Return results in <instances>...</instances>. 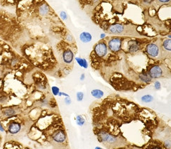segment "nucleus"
I'll return each mask as SVG.
<instances>
[{
    "label": "nucleus",
    "mask_w": 171,
    "mask_h": 149,
    "mask_svg": "<svg viewBox=\"0 0 171 149\" xmlns=\"http://www.w3.org/2000/svg\"><path fill=\"white\" fill-rule=\"evenodd\" d=\"M108 52L107 45L105 41H101L97 44L95 45L94 48V53L97 57L99 58H103L107 56Z\"/></svg>",
    "instance_id": "obj_1"
},
{
    "label": "nucleus",
    "mask_w": 171,
    "mask_h": 149,
    "mask_svg": "<svg viewBox=\"0 0 171 149\" xmlns=\"http://www.w3.org/2000/svg\"><path fill=\"white\" fill-rule=\"evenodd\" d=\"M123 39L119 37H115L109 40L108 42V48L112 53H117L121 50Z\"/></svg>",
    "instance_id": "obj_2"
},
{
    "label": "nucleus",
    "mask_w": 171,
    "mask_h": 149,
    "mask_svg": "<svg viewBox=\"0 0 171 149\" xmlns=\"http://www.w3.org/2000/svg\"><path fill=\"white\" fill-rule=\"evenodd\" d=\"M146 71L152 79L159 78V77H162V75H163V70L158 65H152Z\"/></svg>",
    "instance_id": "obj_3"
},
{
    "label": "nucleus",
    "mask_w": 171,
    "mask_h": 149,
    "mask_svg": "<svg viewBox=\"0 0 171 149\" xmlns=\"http://www.w3.org/2000/svg\"><path fill=\"white\" fill-rule=\"evenodd\" d=\"M146 52L150 57L156 58L159 54V48L156 44L151 43L146 46Z\"/></svg>",
    "instance_id": "obj_4"
},
{
    "label": "nucleus",
    "mask_w": 171,
    "mask_h": 149,
    "mask_svg": "<svg viewBox=\"0 0 171 149\" xmlns=\"http://www.w3.org/2000/svg\"><path fill=\"white\" fill-rule=\"evenodd\" d=\"M125 31V26L119 23H116L112 25L108 29V33L110 34H114V35H119L122 34Z\"/></svg>",
    "instance_id": "obj_5"
},
{
    "label": "nucleus",
    "mask_w": 171,
    "mask_h": 149,
    "mask_svg": "<svg viewBox=\"0 0 171 149\" xmlns=\"http://www.w3.org/2000/svg\"><path fill=\"white\" fill-rule=\"evenodd\" d=\"M141 48V44L135 39H131L128 42L127 49L129 53H136L138 52Z\"/></svg>",
    "instance_id": "obj_6"
},
{
    "label": "nucleus",
    "mask_w": 171,
    "mask_h": 149,
    "mask_svg": "<svg viewBox=\"0 0 171 149\" xmlns=\"http://www.w3.org/2000/svg\"><path fill=\"white\" fill-rule=\"evenodd\" d=\"M74 53L71 49L67 48L62 53V60L65 63L70 64L73 61Z\"/></svg>",
    "instance_id": "obj_7"
},
{
    "label": "nucleus",
    "mask_w": 171,
    "mask_h": 149,
    "mask_svg": "<svg viewBox=\"0 0 171 149\" xmlns=\"http://www.w3.org/2000/svg\"><path fill=\"white\" fill-rule=\"evenodd\" d=\"M21 129V126L17 121H11L7 126V131L11 135H14L19 133Z\"/></svg>",
    "instance_id": "obj_8"
},
{
    "label": "nucleus",
    "mask_w": 171,
    "mask_h": 149,
    "mask_svg": "<svg viewBox=\"0 0 171 149\" xmlns=\"http://www.w3.org/2000/svg\"><path fill=\"white\" fill-rule=\"evenodd\" d=\"M139 78L140 79L141 82L146 83V84H149L153 80V79L151 78L146 70H143L142 72H140L139 74Z\"/></svg>",
    "instance_id": "obj_9"
},
{
    "label": "nucleus",
    "mask_w": 171,
    "mask_h": 149,
    "mask_svg": "<svg viewBox=\"0 0 171 149\" xmlns=\"http://www.w3.org/2000/svg\"><path fill=\"white\" fill-rule=\"evenodd\" d=\"M92 35L88 32H82L80 35V39L83 43H89L92 41Z\"/></svg>",
    "instance_id": "obj_10"
},
{
    "label": "nucleus",
    "mask_w": 171,
    "mask_h": 149,
    "mask_svg": "<svg viewBox=\"0 0 171 149\" xmlns=\"http://www.w3.org/2000/svg\"><path fill=\"white\" fill-rule=\"evenodd\" d=\"M2 113L6 117H12L16 114V111L14 109L11 107H8L2 110Z\"/></svg>",
    "instance_id": "obj_11"
},
{
    "label": "nucleus",
    "mask_w": 171,
    "mask_h": 149,
    "mask_svg": "<svg viewBox=\"0 0 171 149\" xmlns=\"http://www.w3.org/2000/svg\"><path fill=\"white\" fill-rule=\"evenodd\" d=\"M91 95L92 96L96 98V99H101L104 96V92L102 90H101V89H95L92 90Z\"/></svg>",
    "instance_id": "obj_12"
},
{
    "label": "nucleus",
    "mask_w": 171,
    "mask_h": 149,
    "mask_svg": "<svg viewBox=\"0 0 171 149\" xmlns=\"http://www.w3.org/2000/svg\"><path fill=\"white\" fill-rule=\"evenodd\" d=\"M49 12V7L47 4H44L40 7L39 8V14L41 16H46Z\"/></svg>",
    "instance_id": "obj_13"
},
{
    "label": "nucleus",
    "mask_w": 171,
    "mask_h": 149,
    "mask_svg": "<svg viewBox=\"0 0 171 149\" xmlns=\"http://www.w3.org/2000/svg\"><path fill=\"white\" fill-rule=\"evenodd\" d=\"M75 60L77 61V62L78 63V65H80L82 68H84L85 69H87L88 68V63H87V60L84 58H75Z\"/></svg>",
    "instance_id": "obj_14"
},
{
    "label": "nucleus",
    "mask_w": 171,
    "mask_h": 149,
    "mask_svg": "<svg viewBox=\"0 0 171 149\" xmlns=\"http://www.w3.org/2000/svg\"><path fill=\"white\" fill-rule=\"evenodd\" d=\"M154 100V97L151 95H145L141 97V101L144 103H150Z\"/></svg>",
    "instance_id": "obj_15"
},
{
    "label": "nucleus",
    "mask_w": 171,
    "mask_h": 149,
    "mask_svg": "<svg viewBox=\"0 0 171 149\" xmlns=\"http://www.w3.org/2000/svg\"><path fill=\"white\" fill-rule=\"evenodd\" d=\"M75 121H76V123L78 126H82L85 123V119H84V117L81 115H78L75 117Z\"/></svg>",
    "instance_id": "obj_16"
},
{
    "label": "nucleus",
    "mask_w": 171,
    "mask_h": 149,
    "mask_svg": "<svg viewBox=\"0 0 171 149\" xmlns=\"http://www.w3.org/2000/svg\"><path fill=\"white\" fill-rule=\"evenodd\" d=\"M163 46L166 50L171 51V38L166 39L163 43Z\"/></svg>",
    "instance_id": "obj_17"
},
{
    "label": "nucleus",
    "mask_w": 171,
    "mask_h": 149,
    "mask_svg": "<svg viewBox=\"0 0 171 149\" xmlns=\"http://www.w3.org/2000/svg\"><path fill=\"white\" fill-rule=\"evenodd\" d=\"M51 91L52 93L54 96H58V94L60 92V89L58 88V87H56V86H53L51 87Z\"/></svg>",
    "instance_id": "obj_18"
},
{
    "label": "nucleus",
    "mask_w": 171,
    "mask_h": 149,
    "mask_svg": "<svg viewBox=\"0 0 171 149\" xmlns=\"http://www.w3.org/2000/svg\"><path fill=\"white\" fill-rule=\"evenodd\" d=\"M76 97L78 102H82L84 98V93L82 92H78L76 94Z\"/></svg>",
    "instance_id": "obj_19"
},
{
    "label": "nucleus",
    "mask_w": 171,
    "mask_h": 149,
    "mask_svg": "<svg viewBox=\"0 0 171 149\" xmlns=\"http://www.w3.org/2000/svg\"><path fill=\"white\" fill-rule=\"evenodd\" d=\"M154 87H155V89H157V90L160 89V88H161V84H160V82L156 81L155 83H154Z\"/></svg>",
    "instance_id": "obj_20"
},
{
    "label": "nucleus",
    "mask_w": 171,
    "mask_h": 149,
    "mask_svg": "<svg viewBox=\"0 0 171 149\" xmlns=\"http://www.w3.org/2000/svg\"><path fill=\"white\" fill-rule=\"evenodd\" d=\"M60 16L63 21L67 20V19H68V16H67V14L65 12V11H61L60 14Z\"/></svg>",
    "instance_id": "obj_21"
},
{
    "label": "nucleus",
    "mask_w": 171,
    "mask_h": 149,
    "mask_svg": "<svg viewBox=\"0 0 171 149\" xmlns=\"http://www.w3.org/2000/svg\"><path fill=\"white\" fill-rule=\"evenodd\" d=\"M164 145L165 146H166V148H170L171 147V141L170 140H166L164 142Z\"/></svg>",
    "instance_id": "obj_22"
},
{
    "label": "nucleus",
    "mask_w": 171,
    "mask_h": 149,
    "mask_svg": "<svg viewBox=\"0 0 171 149\" xmlns=\"http://www.w3.org/2000/svg\"><path fill=\"white\" fill-rule=\"evenodd\" d=\"M64 101H65V103L67 105H70V104H71V102H72L70 97H65V99H64Z\"/></svg>",
    "instance_id": "obj_23"
},
{
    "label": "nucleus",
    "mask_w": 171,
    "mask_h": 149,
    "mask_svg": "<svg viewBox=\"0 0 171 149\" xmlns=\"http://www.w3.org/2000/svg\"><path fill=\"white\" fill-rule=\"evenodd\" d=\"M66 38H67V40L69 41V42H71V41H73V37H72V36L70 34H68Z\"/></svg>",
    "instance_id": "obj_24"
},
{
    "label": "nucleus",
    "mask_w": 171,
    "mask_h": 149,
    "mask_svg": "<svg viewBox=\"0 0 171 149\" xmlns=\"http://www.w3.org/2000/svg\"><path fill=\"white\" fill-rule=\"evenodd\" d=\"M58 96L59 97H61V96H65V97H70V95H68V94H66L65 93V92H59L58 94Z\"/></svg>",
    "instance_id": "obj_25"
},
{
    "label": "nucleus",
    "mask_w": 171,
    "mask_h": 149,
    "mask_svg": "<svg viewBox=\"0 0 171 149\" xmlns=\"http://www.w3.org/2000/svg\"><path fill=\"white\" fill-rule=\"evenodd\" d=\"M153 0H143V1H144L145 4H150V3L152 2Z\"/></svg>",
    "instance_id": "obj_26"
},
{
    "label": "nucleus",
    "mask_w": 171,
    "mask_h": 149,
    "mask_svg": "<svg viewBox=\"0 0 171 149\" xmlns=\"http://www.w3.org/2000/svg\"><path fill=\"white\" fill-rule=\"evenodd\" d=\"M84 78H85V74H84V73H82L81 74V76H80V80H84Z\"/></svg>",
    "instance_id": "obj_27"
},
{
    "label": "nucleus",
    "mask_w": 171,
    "mask_h": 149,
    "mask_svg": "<svg viewBox=\"0 0 171 149\" xmlns=\"http://www.w3.org/2000/svg\"><path fill=\"white\" fill-rule=\"evenodd\" d=\"M0 132H5V130H4V127H3V126H2V125H1V123H0Z\"/></svg>",
    "instance_id": "obj_28"
},
{
    "label": "nucleus",
    "mask_w": 171,
    "mask_h": 149,
    "mask_svg": "<svg viewBox=\"0 0 171 149\" xmlns=\"http://www.w3.org/2000/svg\"><path fill=\"white\" fill-rule=\"evenodd\" d=\"M158 1H160V2H162V3H168V2H169L170 0H158Z\"/></svg>",
    "instance_id": "obj_29"
},
{
    "label": "nucleus",
    "mask_w": 171,
    "mask_h": 149,
    "mask_svg": "<svg viewBox=\"0 0 171 149\" xmlns=\"http://www.w3.org/2000/svg\"><path fill=\"white\" fill-rule=\"evenodd\" d=\"M150 149H160V148H159V147H158V146H154V147H152V148H151Z\"/></svg>",
    "instance_id": "obj_30"
},
{
    "label": "nucleus",
    "mask_w": 171,
    "mask_h": 149,
    "mask_svg": "<svg viewBox=\"0 0 171 149\" xmlns=\"http://www.w3.org/2000/svg\"><path fill=\"white\" fill-rule=\"evenodd\" d=\"M100 36H101V38H105V34H101Z\"/></svg>",
    "instance_id": "obj_31"
},
{
    "label": "nucleus",
    "mask_w": 171,
    "mask_h": 149,
    "mask_svg": "<svg viewBox=\"0 0 171 149\" xmlns=\"http://www.w3.org/2000/svg\"><path fill=\"white\" fill-rule=\"evenodd\" d=\"M1 139H2V137H1V134H0V141H1Z\"/></svg>",
    "instance_id": "obj_32"
},
{
    "label": "nucleus",
    "mask_w": 171,
    "mask_h": 149,
    "mask_svg": "<svg viewBox=\"0 0 171 149\" xmlns=\"http://www.w3.org/2000/svg\"><path fill=\"white\" fill-rule=\"evenodd\" d=\"M95 149H102V148H101L100 147H96Z\"/></svg>",
    "instance_id": "obj_33"
},
{
    "label": "nucleus",
    "mask_w": 171,
    "mask_h": 149,
    "mask_svg": "<svg viewBox=\"0 0 171 149\" xmlns=\"http://www.w3.org/2000/svg\"><path fill=\"white\" fill-rule=\"evenodd\" d=\"M168 38H171V35H169V36H168Z\"/></svg>",
    "instance_id": "obj_34"
},
{
    "label": "nucleus",
    "mask_w": 171,
    "mask_h": 149,
    "mask_svg": "<svg viewBox=\"0 0 171 149\" xmlns=\"http://www.w3.org/2000/svg\"><path fill=\"white\" fill-rule=\"evenodd\" d=\"M1 141H0V146H1Z\"/></svg>",
    "instance_id": "obj_35"
}]
</instances>
